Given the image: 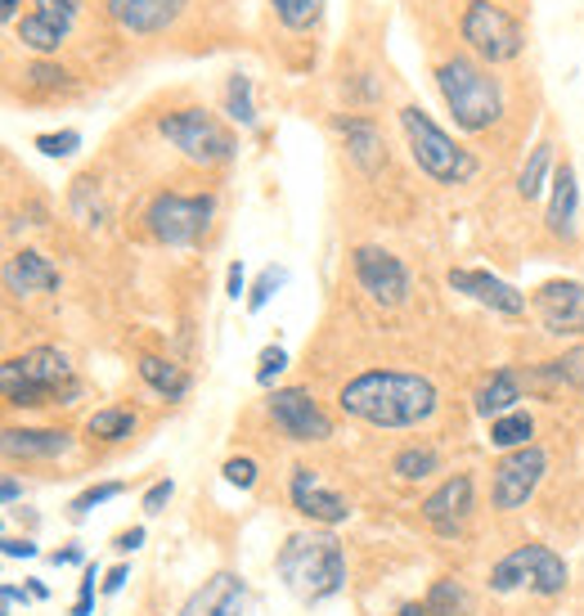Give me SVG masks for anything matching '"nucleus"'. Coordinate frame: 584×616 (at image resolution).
Returning a JSON list of instances; mask_svg holds the SVG:
<instances>
[{
    "label": "nucleus",
    "mask_w": 584,
    "mask_h": 616,
    "mask_svg": "<svg viewBox=\"0 0 584 616\" xmlns=\"http://www.w3.org/2000/svg\"><path fill=\"white\" fill-rule=\"evenodd\" d=\"M158 131L190 162H203V167H221V162H230L239 154V140L211 113H203V108H175V113H162Z\"/></svg>",
    "instance_id": "obj_6"
},
{
    "label": "nucleus",
    "mask_w": 584,
    "mask_h": 616,
    "mask_svg": "<svg viewBox=\"0 0 584 616\" xmlns=\"http://www.w3.org/2000/svg\"><path fill=\"white\" fill-rule=\"evenodd\" d=\"M427 612L431 616H463L467 612V594L459 581H436L427 594Z\"/></svg>",
    "instance_id": "obj_32"
},
{
    "label": "nucleus",
    "mask_w": 584,
    "mask_h": 616,
    "mask_svg": "<svg viewBox=\"0 0 584 616\" xmlns=\"http://www.w3.org/2000/svg\"><path fill=\"white\" fill-rule=\"evenodd\" d=\"M391 473L400 482H427L431 473H441V455H436L431 446H410L391 459Z\"/></svg>",
    "instance_id": "obj_26"
},
{
    "label": "nucleus",
    "mask_w": 584,
    "mask_h": 616,
    "mask_svg": "<svg viewBox=\"0 0 584 616\" xmlns=\"http://www.w3.org/2000/svg\"><path fill=\"white\" fill-rule=\"evenodd\" d=\"M518 585H531L539 599H553V594L567 590V563L549 545H522L490 567V590L495 594H513Z\"/></svg>",
    "instance_id": "obj_8"
},
{
    "label": "nucleus",
    "mask_w": 584,
    "mask_h": 616,
    "mask_svg": "<svg viewBox=\"0 0 584 616\" xmlns=\"http://www.w3.org/2000/svg\"><path fill=\"white\" fill-rule=\"evenodd\" d=\"M549 171H553V144H535L531 158H526V167H522V176H518V194H522L526 203L539 198V190H544V180H549Z\"/></svg>",
    "instance_id": "obj_29"
},
{
    "label": "nucleus",
    "mask_w": 584,
    "mask_h": 616,
    "mask_svg": "<svg viewBox=\"0 0 584 616\" xmlns=\"http://www.w3.org/2000/svg\"><path fill=\"white\" fill-rule=\"evenodd\" d=\"M86 427H90V437H99V442H126L135 432V414L122 410V406H108V410H95Z\"/></svg>",
    "instance_id": "obj_30"
},
{
    "label": "nucleus",
    "mask_w": 584,
    "mask_h": 616,
    "mask_svg": "<svg viewBox=\"0 0 584 616\" xmlns=\"http://www.w3.org/2000/svg\"><path fill=\"white\" fill-rule=\"evenodd\" d=\"M544 473H549V455H544L539 446L508 450L495 463V509H503V514L526 509V499L539 491Z\"/></svg>",
    "instance_id": "obj_11"
},
{
    "label": "nucleus",
    "mask_w": 584,
    "mask_h": 616,
    "mask_svg": "<svg viewBox=\"0 0 584 616\" xmlns=\"http://www.w3.org/2000/svg\"><path fill=\"white\" fill-rule=\"evenodd\" d=\"M522 401V378L513 370H495L482 387H477V414L482 419H503V414H513Z\"/></svg>",
    "instance_id": "obj_23"
},
{
    "label": "nucleus",
    "mask_w": 584,
    "mask_h": 616,
    "mask_svg": "<svg viewBox=\"0 0 584 616\" xmlns=\"http://www.w3.org/2000/svg\"><path fill=\"white\" fill-rule=\"evenodd\" d=\"M459 32H463V41L490 63H513L522 55V46H526L522 23L508 14L499 0H467V10L459 19Z\"/></svg>",
    "instance_id": "obj_7"
},
{
    "label": "nucleus",
    "mask_w": 584,
    "mask_h": 616,
    "mask_svg": "<svg viewBox=\"0 0 584 616\" xmlns=\"http://www.w3.org/2000/svg\"><path fill=\"white\" fill-rule=\"evenodd\" d=\"M333 131L346 135L351 162L360 171H378L382 167V131H378L374 118H333Z\"/></svg>",
    "instance_id": "obj_22"
},
{
    "label": "nucleus",
    "mask_w": 584,
    "mask_h": 616,
    "mask_svg": "<svg viewBox=\"0 0 584 616\" xmlns=\"http://www.w3.org/2000/svg\"><path fill=\"white\" fill-rule=\"evenodd\" d=\"M139 545H144V527H131V531H122V535L113 540V549H118V554H135Z\"/></svg>",
    "instance_id": "obj_42"
},
{
    "label": "nucleus",
    "mask_w": 584,
    "mask_h": 616,
    "mask_svg": "<svg viewBox=\"0 0 584 616\" xmlns=\"http://www.w3.org/2000/svg\"><path fill=\"white\" fill-rule=\"evenodd\" d=\"M139 378L149 383L158 396H167V401H185L190 396V374L180 365H171V360H162V355H139Z\"/></svg>",
    "instance_id": "obj_24"
},
{
    "label": "nucleus",
    "mask_w": 584,
    "mask_h": 616,
    "mask_svg": "<svg viewBox=\"0 0 584 616\" xmlns=\"http://www.w3.org/2000/svg\"><path fill=\"white\" fill-rule=\"evenodd\" d=\"M190 0H108V14L118 27L135 32V36H154L167 32L180 14H185Z\"/></svg>",
    "instance_id": "obj_18"
},
{
    "label": "nucleus",
    "mask_w": 584,
    "mask_h": 616,
    "mask_svg": "<svg viewBox=\"0 0 584 616\" xmlns=\"http://www.w3.org/2000/svg\"><path fill=\"white\" fill-rule=\"evenodd\" d=\"M243 293H252V288H247V270H243V262H234V266L226 270V298L239 302Z\"/></svg>",
    "instance_id": "obj_41"
},
{
    "label": "nucleus",
    "mask_w": 584,
    "mask_h": 616,
    "mask_svg": "<svg viewBox=\"0 0 584 616\" xmlns=\"http://www.w3.org/2000/svg\"><path fill=\"white\" fill-rule=\"evenodd\" d=\"M0 599H5V612H14V607H19L23 599H27V594H23L19 585H5V590H0Z\"/></svg>",
    "instance_id": "obj_46"
},
{
    "label": "nucleus",
    "mask_w": 584,
    "mask_h": 616,
    "mask_svg": "<svg viewBox=\"0 0 584 616\" xmlns=\"http://www.w3.org/2000/svg\"><path fill=\"white\" fill-rule=\"evenodd\" d=\"M32 144L46 158H72V154L82 149V131H46V135H36Z\"/></svg>",
    "instance_id": "obj_35"
},
{
    "label": "nucleus",
    "mask_w": 584,
    "mask_h": 616,
    "mask_svg": "<svg viewBox=\"0 0 584 616\" xmlns=\"http://www.w3.org/2000/svg\"><path fill=\"white\" fill-rule=\"evenodd\" d=\"M292 504H297V514L302 518H311V522H319V527H338V522H346L351 518V504L338 495V491H328L324 482H319V473L315 468H292Z\"/></svg>",
    "instance_id": "obj_14"
},
{
    "label": "nucleus",
    "mask_w": 584,
    "mask_h": 616,
    "mask_svg": "<svg viewBox=\"0 0 584 616\" xmlns=\"http://www.w3.org/2000/svg\"><path fill=\"white\" fill-rule=\"evenodd\" d=\"M226 113L239 126H257V95H252V77L247 72H234L226 86Z\"/></svg>",
    "instance_id": "obj_28"
},
{
    "label": "nucleus",
    "mask_w": 584,
    "mask_h": 616,
    "mask_svg": "<svg viewBox=\"0 0 584 616\" xmlns=\"http://www.w3.org/2000/svg\"><path fill=\"white\" fill-rule=\"evenodd\" d=\"M19 495H23V486H19L14 478H5V491H0V499H5V504H19Z\"/></svg>",
    "instance_id": "obj_47"
},
{
    "label": "nucleus",
    "mask_w": 584,
    "mask_h": 616,
    "mask_svg": "<svg viewBox=\"0 0 584 616\" xmlns=\"http://www.w3.org/2000/svg\"><path fill=\"white\" fill-rule=\"evenodd\" d=\"M126 576H131L126 567H113V571H108V576H104V594H118V590L126 585Z\"/></svg>",
    "instance_id": "obj_44"
},
{
    "label": "nucleus",
    "mask_w": 584,
    "mask_h": 616,
    "mask_svg": "<svg viewBox=\"0 0 584 616\" xmlns=\"http://www.w3.org/2000/svg\"><path fill=\"white\" fill-rule=\"evenodd\" d=\"M436 86H441L450 113L463 131H490L503 113L499 82L472 59H446L441 68H436Z\"/></svg>",
    "instance_id": "obj_4"
},
{
    "label": "nucleus",
    "mask_w": 584,
    "mask_h": 616,
    "mask_svg": "<svg viewBox=\"0 0 584 616\" xmlns=\"http://www.w3.org/2000/svg\"><path fill=\"white\" fill-rule=\"evenodd\" d=\"M216 216V194H158L149 203V234L167 247H194Z\"/></svg>",
    "instance_id": "obj_9"
},
{
    "label": "nucleus",
    "mask_w": 584,
    "mask_h": 616,
    "mask_svg": "<svg viewBox=\"0 0 584 616\" xmlns=\"http://www.w3.org/2000/svg\"><path fill=\"white\" fill-rule=\"evenodd\" d=\"M270 419L288 442H328L333 437V419L319 410V401L306 387H279L270 396Z\"/></svg>",
    "instance_id": "obj_12"
},
{
    "label": "nucleus",
    "mask_w": 584,
    "mask_h": 616,
    "mask_svg": "<svg viewBox=\"0 0 584 616\" xmlns=\"http://www.w3.org/2000/svg\"><path fill=\"white\" fill-rule=\"evenodd\" d=\"M436 387L423 374L405 370H364L338 391V410L369 427H418L436 414Z\"/></svg>",
    "instance_id": "obj_1"
},
{
    "label": "nucleus",
    "mask_w": 584,
    "mask_h": 616,
    "mask_svg": "<svg viewBox=\"0 0 584 616\" xmlns=\"http://www.w3.org/2000/svg\"><path fill=\"white\" fill-rule=\"evenodd\" d=\"M122 495V482H104V486H90V491H82L77 499H72V514L77 518H86L95 504H108V499H118Z\"/></svg>",
    "instance_id": "obj_38"
},
{
    "label": "nucleus",
    "mask_w": 584,
    "mask_h": 616,
    "mask_svg": "<svg viewBox=\"0 0 584 616\" xmlns=\"http://www.w3.org/2000/svg\"><path fill=\"white\" fill-rule=\"evenodd\" d=\"M54 563H59V567H82L86 554H82V549H63V554H54Z\"/></svg>",
    "instance_id": "obj_45"
},
{
    "label": "nucleus",
    "mask_w": 584,
    "mask_h": 616,
    "mask_svg": "<svg viewBox=\"0 0 584 616\" xmlns=\"http://www.w3.org/2000/svg\"><path fill=\"white\" fill-rule=\"evenodd\" d=\"M531 437H535V419L526 410H513V414L490 423V446H499V450H522V446H531Z\"/></svg>",
    "instance_id": "obj_27"
},
{
    "label": "nucleus",
    "mask_w": 584,
    "mask_h": 616,
    "mask_svg": "<svg viewBox=\"0 0 584 616\" xmlns=\"http://www.w3.org/2000/svg\"><path fill=\"white\" fill-rule=\"evenodd\" d=\"M226 482L239 486V491H252V486H257V463H252L247 455L243 459H230L226 463Z\"/></svg>",
    "instance_id": "obj_39"
},
{
    "label": "nucleus",
    "mask_w": 584,
    "mask_h": 616,
    "mask_svg": "<svg viewBox=\"0 0 584 616\" xmlns=\"http://www.w3.org/2000/svg\"><path fill=\"white\" fill-rule=\"evenodd\" d=\"M400 131L410 140V154H414L418 171H427L431 180H441V185H467V180L477 176V158H472L463 144H454L418 104L400 108Z\"/></svg>",
    "instance_id": "obj_5"
},
{
    "label": "nucleus",
    "mask_w": 584,
    "mask_h": 616,
    "mask_svg": "<svg viewBox=\"0 0 584 616\" xmlns=\"http://www.w3.org/2000/svg\"><path fill=\"white\" fill-rule=\"evenodd\" d=\"M283 370H288V351H283L279 342H270V347L257 355V383H261V387H270Z\"/></svg>",
    "instance_id": "obj_37"
},
{
    "label": "nucleus",
    "mask_w": 584,
    "mask_h": 616,
    "mask_svg": "<svg viewBox=\"0 0 584 616\" xmlns=\"http://www.w3.org/2000/svg\"><path fill=\"white\" fill-rule=\"evenodd\" d=\"M351 270H355V283L369 293L378 306H400L410 298V270L405 262L396 257V252L387 247H374V243H364L351 252Z\"/></svg>",
    "instance_id": "obj_10"
},
{
    "label": "nucleus",
    "mask_w": 584,
    "mask_h": 616,
    "mask_svg": "<svg viewBox=\"0 0 584 616\" xmlns=\"http://www.w3.org/2000/svg\"><path fill=\"white\" fill-rule=\"evenodd\" d=\"M544 221H549V234L553 239H575V221H580V180H575V167L562 162L553 171V194H549V212H544Z\"/></svg>",
    "instance_id": "obj_20"
},
{
    "label": "nucleus",
    "mask_w": 584,
    "mask_h": 616,
    "mask_svg": "<svg viewBox=\"0 0 584 616\" xmlns=\"http://www.w3.org/2000/svg\"><path fill=\"white\" fill-rule=\"evenodd\" d=\"M535 383H544V387H584V342L562 351L558 360H544V365L535 370Z\"/></svg>",
    "instance_id": "obj_25"
},
{
    "label": "nucleus",
    "mask_w": 584,
    "mask_h": 616,
    "mask_svg": "<svg viewBox=\"0 0 584 616\" xmlns=\"http://www.w3.org/2000/svg\"><path fill=\"white\" fill-rule=\"evenodd\" d=\"M0 549H5V558H36V545H32V540H5Z\"/></svg>",
    "instance_id": "obj_43"
},
{
    "label": "nucleus",
    "mask_w": 584,
    "mask_h": 616,
    "mask_svg": "<svg viewBox=\"0 0 584 616\" xmlns=\"http://www.w3.org/2000/svg\"><path fill=\"white\" fill-rule=\"evenodd\" d=\"M0 387L10 406H72L82 383L72 378V360L59 347H32L0 365Z\"/></svg>",
    "instance_id": "obj_3"
},
{
    "label": "nucleus",
    "mask_w": 584,
    "mask_h": 616,
    "mask_svg": "<svg viewBox=\"0 0 584 616\" xmlns=\"http://www.w3.org/2000/svg\"><path fill=\"white\" fill-rule=\"evenodd\" d=\"M472 514V478L467 473H454L446 478L441 486H436L427 499H423V518L431 531H441V535H454Z\"/></svg>",
    "instance_id": "obj_17"
},
{
    "label": "nucleus",
    "mask_w": 584,
    "mask_h": 616,
    "mask_svg": "<svg viewBox=\"0 0 584 616\" xmlns=\"http://www.w3.org/2000/svg\"><path fill=\"white\" fill-rule=\"evenodd\" d=\"M19 5H23V0H5V5H0V19H5V23H19Z\"/></svg>",
    "instance_id": "obj_48"
},
{
    "label": "nucleus",
    "mask_w": 584,
    "mask_h": 616,
    "mask_svg": "<svg viewBox=\"0 0 584 616\" xmlns=\"http://www.w3.org/2000/svg\"><path fill=\"white\" fill-rule=\"evenodd\" d=\"M270 5H275L279 23L292 32H311L324 19V0H270Z\"/></svg>",
    "instance_id": "obj_31"
},
{
    "label": "nucleus",
    "mask_w": 584,
    "mask_h": 616,
    "mask_svg": "<svg viewBox=\"0 0 584 616\" xmlns=\"http://www.w3.org/2000/svg\"><path fill=\"white\" fill-rule=\"evenodd\" d=\"M27 86L32 90H63L68 86V72L59 63H32L27 68Z\"/></svg>",
    "instance_id": "obj_36"
},
{
    "label": "nucleus",
    "mask_w": 584,
    "mask_h": 616,
    "mask_svg": "<svg viewBox=\"0 0 584 616\" xmlns=\"http://www.w3.org/2000/svg\"><path fill=\"white\" fill-rule=\"evenodd\" d=\"M283 283H288V270H283V266H266V270L257 275V283H252V293H247V311H261Z\"/></svg>",
    "instance_id": "obj_34"
},
{
    "label": "nucleus",
    "mask_w": 584,
    "mask_h": 616,
    "mask_svg": "<svg viewBox=\"0 0 584 616\" xmlns=\"http://www.w3.org/2000/svg\"><path fill=\"white\" fill-rule=\"evenodd\" d=\"M450 288L495 315H526V293H518L513 283L490 270H450Z\"/></svg>",
    "instance_id": "obj_15"
},
{
    "label": "nucleus",
    "mask_w": 584,
    "mask_h": 616,
    "mask_svg": "<svg viewBox=\"0 0 584 616\" xmlns=\"http://www.w3.org/2000/svg\"><path fill=\"white\" fill-rule=\"evenodd\" d=\"M171 495H175V486H171V478H162V482H154L149 491H144V514H162Z\"/></svg>",
    "instance_id": "obj_40"
},
{
    "label": "nucleus",
    "mask_w": 584,
    "mask_h": 616,
    "mask_svg": "<svg viewBox=\"0 0 584 616\" xmlns=\"http://www.w3.org/2000/svg\"><path fill=\"white\" fill-rule=\"evenodd\" d=\"M5 283H10V293H59V270L50 266V257H41V252H14L10 266H5Z\"/></svg>",
    "instance_id": "obj_21"
},
{
    "label": "nucleus",
    "mask_w": 584,
    "mask_h": 616,
    "mask_svg": "<svg viewBox=\"0 0 584 616\" xmlns=\"http://www.w3.org/2000/svg\"><path fill=\"white\" fill-rule=\"evenodd\" d=\"M396 616H431V612H427V603H405V607H400Z\"/></svg>",
    "instance_id": "obj_49"
},
{
    "label": "nucleus",
    "mask_w": 584,
    "mask_h": 616,
    "mask_svg": "<svg viewBox=\"0 0 584 616\" xmlns=\"http://www.w3.org/2000/svg\"><path fill=\"white\" fill-rule=\"evenodd\" d=\"M531 306L544 319V334H553V338H580L584 334V283L553 279L531 298Z\"/></svg>",
    "instance_id": "obj_13"
},
{
    "label": "nucleus",
    "mask_w": 584,
    "mask_h": 616,
    "mask_svg": "<svg viewBox=\"0 0 584 616\" xmlns=\"http://www.w3.org/2000/svg\"><path fill=\"white\" fill-rule=\"evenodd\" d=\"M180 616H247V581L234 571H216L185 599Z\"/></svg>",
    "instance_id": "obj_16"
},
{
    "label": "nucleus",
    "mask_w": 584,
    "mask_h": 616,
    "mask_svg": "<svg viewBox=\"0 0 584 616\" xmlns=\"http://www.w3.org/2000/svg\"><path fill=\"white\" fill-rule=\"evenodd\" d=\"M77 5H82V0H36V19H41V23H50L54 32H72V23H77Z\"/></svg>",
    "instance_id": "obj_33"
},
{
    "label": "nucleus",
    "mask_w": 584,
    "mask_h": 616,
    "mask_svg": "<svg viewBox=\"0 0 584 616\" xmlns=\"http://www.w3.org/2000/svg\"><path fill=\"white\" fill-rule=\"evenodd\" d=\"M0 450L5 459H59L72 450V437L59 427H5Z\"/></svg>",
    "instance_id": "obj_19"
},
{
    "label": "nucleus",
    "mask_w": 584,
    "mask_h": 616,
    "mask_svg": "<svg viewBox=\"0 0 584 616\" xmlns=\"http://www.w3.org/2000/svg\"><path fill=\"white\" fill-rule=\"evenodd\" d=\"M283 585L297 594L302 603H324L338 599L346 585V554L338 545L333 531H297L283 540V549L275 558Z\"/></svg>",
    "instance_id": "obj_2"
}]
</instances>
